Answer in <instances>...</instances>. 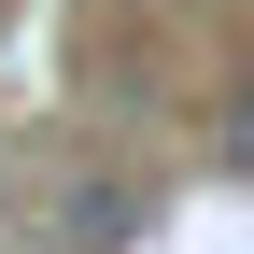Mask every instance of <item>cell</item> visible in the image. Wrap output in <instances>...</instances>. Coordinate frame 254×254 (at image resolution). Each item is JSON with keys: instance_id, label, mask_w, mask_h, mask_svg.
<instances>
[{"instance_id": "1", "label": "cell", "mask_w": 254, "mask_h": 254, "mask_svg": "<svg viewBox=\"0 0 254 254\" xmlns=\"http://www.w3.org/2000/svg\"><path fill=\"white\" fill-rule=\"evenodd\" d=\"M57 240H71V254H113V240H127V198H71V226H57Z\"/></svg>"}, {"instance_id": "2", "label": "cell", "mask_w": 254, "mask_h": 254, "mask_svg": "<svg viewBox=\"0 0 254 254\" xmlns=\"http://www.w3.org/2000/svg\"><path fill=\"white\" fill-rule=\"evenodd\" d=\"M226 170H254V85L226 99Z\"/></svg>"}]
</instances>
